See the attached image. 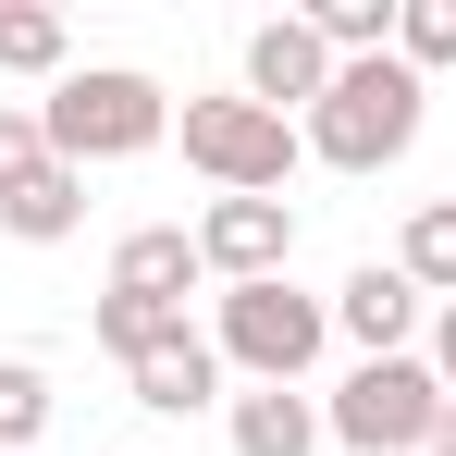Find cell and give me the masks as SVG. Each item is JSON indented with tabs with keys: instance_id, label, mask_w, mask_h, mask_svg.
Here are the masks:
<instances>
[{
	"instance_id": "obj_16",
	"label": "cell",
	"mask_w": 456,
	"mask_h": 456,
	"mask_svg": "<svg viewBox=\"0 0 456 456\" xmlns=\"http://www.w3.org/2000/svg\"><path fill=\"white\" fill-rule=\"evenodd\" d=\"M395 62L407 75H444L456 62V0H395Z\"/></svg>"
},
{
	"instance_id": "obj_4",
	"label": "cell",
	"mask_w": 456,
	"mask_h": 456,
	"mask_svg": "<svg viewBox=\"0 0 456 456\" xmlns=\"http://www.w3.org/2000/svg\"><path fill=\"white\" fill-rule=\"evenodd\" d=\"M173 136H185V160H198L223 198H284V173L308 160V136L284 124V111H259L247 86H234V99H185Z\"/></svg>"
},
{
	"instance_id": "obj_15",
	"label": "cell",
	"mask_w": 456,
	"mask_h": 456,
	"mask_svg": "<svg viewBox=\"0 0 456 456\" xmlns=\"http://www.w3.org/2000/svg\"><path fill=\"white\" fill-rule=\"evenodd\" d=\"M86 321H99V346H111L124 370H136V358H160V346L185 333V308H149V297H99Z\"/></svg>"
},
{
	"instance_id": "obj_20",
	"label": "cell",
	"mask_w": 456,
	"mask_h": 456,
	"mask_svg": "<svg viewBox=\"0 0 456 456\" xmlns=\"http://www.w3.org/2000/svg\"><path fill=\"white\" fill-rule=\"evenodd\" d=\"M432 456H456V407H444V432H432Z\"/></svg>"
},
{
	"instance_id": "obj_19",
	"label": "cell",
	"mask_w": 456,
	"mask_h": 456,
	"mask_svg": "<svg viewBox=\"0 0 456 456\" xmlns=\"http://www.w3.org/2000/svg\"><path fill=\"white\" fill-rule=\"evenodd\" d=\"M432 370H444V395H456V297H444V321H432Z\"/></svg>"
},
{
	"instance_id": "obj_6",
	"label": "cell",
	"mask_w": 456,
	"mask_h": 456,
	"mask_svg": "<svg viewBox=\"0 0 456 456\" xmlns=\"http://www.w3.org/2000/svg\"><path fill=\"white\" fill-rule=\"evenodd\" d=\"M333 50H321V25L308 12H272V25H247V99L259 111H284V124H308L321 99H333Z\"/></svg>"
},
{
	"instance_id": "obj_10",
	"label": "cell",
	"mask_w": 456,
	"mask_h": 456,
	"mask_svg": "<svg viewBox=\"0 0 456 456\" xmlns=\"http://www.w3.org/2000/svg\"><path fill=\"white\" fill-rule=\"evenodd\" d=\"M223 432H234V456H321V444H333V419L308 407L297 382H247V395H223Z\"/></svg>"
},
{
	"instance_id": "obj_1",
	"label": "cell",
	"mask_w": 456,
	"mask_h": 456,
	"mask_svg": "<svg viewBox=\"0 0 456 456\" xmlns=\"http://www.w3.org/2000/svg\"><path fill=\"white\" fill-rule=\"evenodd\" d=\"M37 124H50V160L99 173V160L160 149V136H173V99H160V75H136V62H75V75L37 99Z\"/></svg>"
},
{
	"instance_id": "obj_14",
	"label": "cell",
	"mask_w": 456,
	"mask_h": 456,
	"mask_svg": "<svg viewBox=\"0 0 456 456\" xmlns=\"http://www.w3.org/2000/svg\"><path fill=\"white\" fill-rule=\"evenodd\" d=\"M62 50H75V37H62V12H50V0H0V75H75V62H62Z\"/></svg>"
},
{
	"instance_id": "obj_3",
	"label": "cell",
	"mask_w": 456,
	"mask_h": 456,
	"mask_svg": "<svg viewBox=\"0 0 456 456\" xmlns=\"http://www.w3.org/2000/svg\"><path fill=\"white\" fill-rule=\"evenodd\" d=\"M444 370L432 358H358V370L333 382V444L346 456H432V432H444Z\"/></svg>"
},
{
	"instance_id": "obj_7",
	"label": "cell",
	"mask_w": 456,
	"mask_h": 456,
	"mask_svg": "<svg viewBox=\"0 0 456 456\" xmlns=\"http://www.w3.org/2000/svg\"><path fill=\"white\" fill-rule=\"evenodd\" d=\"M198 259H210V284H284L297 210H284V198H210V210H198Z\"/></svg>"
},
{
	"instance_id": "obj_18",
	"label": "cell",
	"mask_w": 456,
	"mask_h": 456,
	"mask_svg": "<svg viewBox=\"0 0 456 456\" xmlns=\"http://www.w3.org/2000/svg\"><path fill=\"white\" fill-rule=\"evenodd\" d=\"M25 173H50V124H37L25 99H0V198H12Z\"/></svg>"
},
{
	"instance_id": "obj_5",
	"label": "cell",
	"mask_w": 456,
	"mask_h": 456,
	"mask_svg": "<svg viewBox=\"0 0 456 456\" xmlns=\"http://www.w3.org/2000/svg\"><path fill=\"white\" fill-rule=\"evenodd\" d=\"M210 346H223V370H247V382H308V358L333 346V297H297V284H223Z\"/></svg>"
},
{
	"instance_id": "obj_11",
	"label": "cell",
	"mask_w": 456,
	"mask_h": 456,
	"mask_svg": "<svg viewBox=\"0 0 456 456\" xmlns=\"http://www.w3.org/2000/svg\"><path fill=\"white\" fill-rule=\"evenodd\" d=\"M124 382H136V407H149V419H198V407H223V346L185 321V333H173L160 358H136Z\"/></svg>"
},
{
	"instance_id": "obj_17",
	"label": "cell",
	"mask_w": 456,
	"mask_h": 456,
	"mask_svg": "<svg viewBox=\"0 0 456 456\" xmlns=\"http://www.w3.org/2000/svg\"><path fill=\"white\" fill-rule=\"evenodd\" d=\"M37 432H50V370L37 358H0V456L37 444Z\"/></svg>"
},
{
	"instance_id": "obj_9",
	"label": "cell",
	"mask_w": 456,
	"mask_h": 456,
	"mask_svg": "<svg viewBox=\"0 0 456 456\" xmlns=\"http://www.w3.org/2000/svg\"><path fill=\"white\" fill-rule=\"evenodd\" d=\"M210 284V259H198V223H136L111 247V297H149V308H185Z\"/></svg>"
},
{
	"instance_id": "obj_2",
	"label": "cell",
	"mask_w": 456,
	"mask_h": 456,
	"mask_svg": "<svg viewBox=\"0 0 456 456\" xmlns=\"http://www.w3.org/2000/svg\"><path fill=\"white\" fill-rule=\"evenodd\" d=\"M419 111H432V75H407V62L382 50V62H346V75H333V99L308 111L297 136H308V160H333V173H382V160L419 149Z\"/></svg>"
},
{
	"instance_id": "obj_8",
	"label": "cell",
	"mask_w": 456,
	"mask_h": 456,
	"mask_svg": "<svg viewBox=\"0 0 456 456\" xmlns=\"http://www.w3.org/2000/svg\"><path fill=\"white\" fill-rule=\"evenodd\" d=\"M419 308H432V297H419V284H407L395 259H358V272H346V297H333V333H346L358 358H407Z\"/></svg>"
},
{
	"instance_id": "obj_12",
	"label": "cell",
	"mask_w": 456,
	"mask_h": 456,
	"mask_svg": "<svg viewBox=\"0 0 456 456\" xmlns=\"http://www.w3.org/2000/svg\"><path fill=\"white\" fill-rule=\"evenodd\" d=\"M75 223H86V173L75 160H50V173H25V185L0 198V234H12V247H62Z\"/></svg>"
},
{
	"instance_id": "obj_13",
	"label": "cell",
	"mask_w": 456,
	"mask_h": 456,
	"mask_svg": "<svg viewBox=\"0 0 456 456\" xmlns=\"http://www.w3.org/2000/svg\"><path fill=\"white\" fill-rule=\"evenodd\" d=\"M395 272L419 284V297H456V198H419L407 234H395Z\"/></svg>"
}]
</instances>
